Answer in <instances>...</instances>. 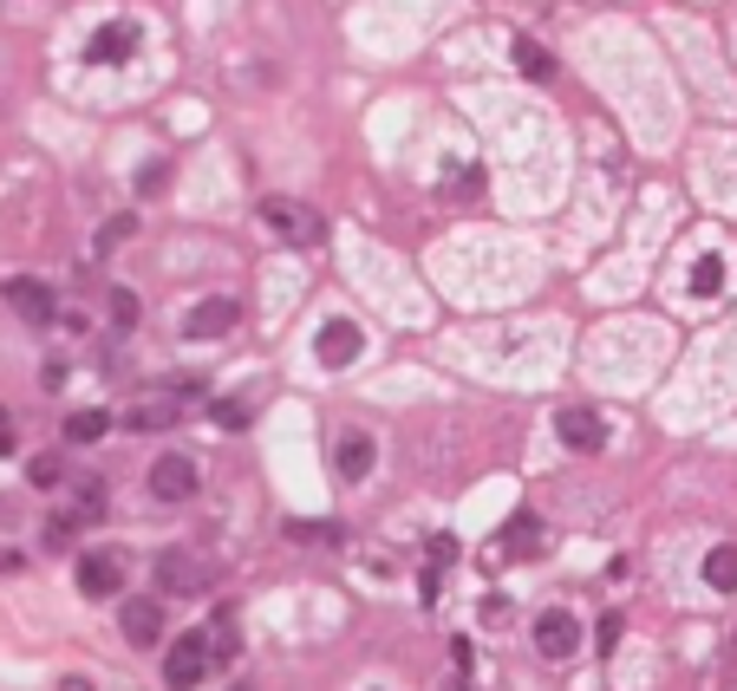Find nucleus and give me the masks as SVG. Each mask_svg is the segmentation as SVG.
I'll list each match as a JSON object with an SVG mask.
<instances>
[{"instance_id": "nucleus-1", "label": "nucleus", "mask_w": 737, "mask_h": 691, "mask_svg": "<svg viewBox=\"0 0 737 691\" xmlns=\"http://www.w3.org/2000/svg\"><path fill=\"white\" fill-rule=\"evenodd\" d=\"M255 222H261L274 242H287V248H314V242L327 235L320 209H307V202H294V196H261V202H255Z\"/></svg>"}, {"instance_id": "nucleus-2", "label": "nucleus", "mask_w": 737, "mask_h": 691, "mask_svg": "<svg viewBox=\"0 0 737 691\" xmlns=\"http://www.w3.org/2000/svg\"><path fill=\"white\" fill-rule=\"evenodd\" d=\"M209 673V633H176L163 653V686L170 691H196Z\"/></svg>"}, {"instance_id": "nucleus-3", "label": "nucleus", "mask_w": 737, "mask_h": 691, "mask_svg": "<svg viewBox=\"0 0 737 691\" xmlns=\"http://www.w3.org/2000/svg\"><path fill=\"white\" fill-rule=\"evenodd\" d=\"M0 294H7V307H13L26 326H52V320H59V300H52V287H46L39 274H7Z\"/></svg>"}, {"instance_id": "nucleus-4", "label": "nucleus", "mask_w": 737, "mask_h": 691, "mask_svg": "<svg viewBox=\"0 0 737 691\" xmlns=\"http://www.w3.org/2000/svg\"><path fill=\"white\" fill-rule=\"evenodd\" d=\"M78 594H85V601L124 594V555H118V548H85V555H78Z\"/></svg>"}, {"instance_id": "nucleus-5", "label": "nucleus", "mask_w": 737, "mask_h": 691, "mask_svg": "<svg viewBox=\"0 0 737 691\" xmlns=\"http://www.w3.org/2000/svg\"><path fill=\"white\" fill-rule=\"evenodd\" d=\"M536 653L542 659H581V620L568 614V607H549V614H536Z\"/></svg>"}, {"instance_id": "nucleus-6", "label": "nucleus", "mask_w": 737, "mask_h": 691, "mask_svg": "<svg viewBox=\"0 0 737 691\" xmlns=\"http://www.w3.org/2000/svg\"><path fill=\"white\" fill-rule=\"evenodd\" d=\"M235 320H242V300H235V294H209V300H196V307L183 313V333H189V340H222Z\"/></svg>"}, {"instance_id": "nucleus-7", "label": "nucleus", "mask_w": 737, "mask_h": 691, "mask_svg": "<svg viewBox=\"0 0 737 691\" xmlns=\"http://www.w3.org/2000/svg\"><path fill=\"white\" fill-rule=\"evenodd\" d=\"M150 496H157V503H189V496H196V464H189L183 451H163V457L150 464Z\"/></svg>"}, {"instance_id": "nucleus-8", "label": "nucleus", "mask_w": 737, "mask_h": 691, "mask_svg": "<svg viewBox=\"0 0 737 691\" xmlns=\"http://www.w3.org/2000/svg\"><path fill=\"white\" fill-rule=\"evenodd\" d=\"M118 627H124V640H131L137 653H150V646H163V601H150V594H137V601H124V607H118Z\"/></svg>"}, {"instance_id": "nucleus-9", "label": "nucleus", "mask_w": 737, "mask_h": 691, "mask_svg": "<svg viewBox=\"0 0 737 691\" xmlns=\"http://www.w3.org/2000/svg\"><path fill=\"white\" fill-rule=\"evenodd\" d=\"M359 346H366V333H359L353 320H327V326L314 333V359H320L327 372H340V366H353V359H359Z\"/></svg>"}, {"instance_id": "nucleus-10", "label": "nucleus", "mask_w": 737, "mask_h": 691, "mask_svg": "<svg viewBox=\"0 0 737 691\" xmlns=\"http://www.w3.org/2000/svg\"><path fill=\"white\" fill-rule=\"evenodd\" d=\"M157 588L163 594H202L209 588V568L189 548H170V555H157Z\"/></svg>"}, {"instance_id": "nucleus-11", "label": "nucleus", "mask_w": 737, "mask_h": 691, "mask_svg": "<svg viewBox=\"0 0 737 691\" xmlns=\"http://www.w3.org/2000/svg\"><path fill=\"white\" fill-rule=\"evenodd\" d=\"M137 52V20H105L91 39H85V59L91 65H118V59H131Z\"/></svg>"}, {"instance_id": "nucleus-12", "label": "nucleus", "mask_w": 737, "mask_h": 691, "mask_svg": "<svg viewBox=\"0 0 737 691\" xmlns=\"http://www.w3.org/2000/svg\"><path fill=\"white\" fill-rule=\"evenodd\" d=\"M555 431H562V444H568V451H601V444H607V424H601L594 411H581V405H575V411H562V418H555Z\"/></svg>"}, {"instance_id": "nucleus-13", "label": "nucleus", "mask_w": 737, "mask_h": 691, "mask_svg": "<svg viewBox=\"0 0 737 691\" xmlns=\"http://www.w3.org/2000/svg\"><path fill=\"white\" fill-rule=\"evenodd\" d=\"M372 457H379V444H372L366 431H346V437H340V457H333V470H340L346 483H359V477L372 470Z\"/></svg>"}, {"instance_id": "nucleus-14", "label": "nucleus", "mask_w": 737, "mask_h": 691, "mask_svg": "<svg viewBox=\"0 0 737 691\" xmlns=\"http://www.w3.org/2000/svg\"><path fill=\"white\" fill-rule=\"evenodd\" d=\"M124 424H131V431H170V424H176V405H170L163 392H144V398L131 405Z\"/></svg>"}, {"instance_id": "nucleus-15", "label": "nucleus", "mask_w": 737, "mask_h": 691, "mask_svg": "<svg viewBox=\"0 0 737 691\" xmlns=\"http://www.w3.org/2000/svg\"><path fill=\"white\" fill-rule=\"evenodd\" d=\"M509 59H516V65H523L536 85H549V78H555V59H549V46H536L529 33H516V39H509Z\"/></svg>"}, {"instance_id": "nucleus-16", "label": "nucleus", "mask_w": 737, "mask_h": 691, "mask_svg": "<svg viewBox=\"0 0 737 691\" xmlns=\"http://www.w3.org/2000/svg\"><path fill=\"white\" fill-rule=\"evenodd\" d=\"M105 326H111L118 340L137 326V294H131V287H111V300H105Z\"/></svg>"}, {"instance_id": "nucleus-17", "label": "nucleus", "mask_w": 737, "mask_h": 691, "mask_svg": "<svg viewBox=\"0 0 737 691\" xmlns=\"http://www.w3.org/2000/svg\"><path fill=\"white\" fill-rule=\"evenodd\" d=\"M111 431V411H72L65 418V444H98Z\"/></svg>"}, {"instance_id": "nucleus-18", "label": "nucleus", "mask_w": 737, "mask_h": 691, "mask_svg": "<svg viewBox=\"0 0 737 691\" xmlns=\"http://www.w3.org/2000/svg\"><path fill=\"white\" fill-rule=\"evenodd\" d=\"M705 581H712L718 594H737V548H732V542L705 555Z\"/></svg>"}, {"instance_id": "nucleus-19", "label": "nucleus", "mask_w": 737, "mask_h": 691, "mask_svg": "<svg viewBox=\"0 0 737 691\" xmlns=\"http://www.w3.org/2000/svg\"><path fill=\"white\" fill-rule=\"evenodd\" d=\"M718 287H725V261H718V255H699V268H692V294L712 300Z\"/></svg>"}, {"instance_id": "nucleus-20", "label": "nucleus", "mask_w": 737, "mask_h": 691, "mask_svg": "<svg viewBox=\"0 0 737 691\" xmlns=\"http://www.w3.org/2000/svg\"><path fill=\"white\" fill-rule=\"evenodd\" d=\"M131 229H137V215H111V222H98V235H91V242H98V255L124 248V242H131Z\"/></svg>"}, {"instance_id": "nucleus-21", "label": "nucleus", "mask_w": 737, "mask_h": 691, "mask_svg": "<svg viewBox=\"0 0 737 691\" xmlns=\"http://www.w3.org/2000/svg\"><path fill=\"white\" fill-rule=\"evenodd\" d=\"M163 183H170V163H157V157H150V163L137 170V196H163Z\"/></svg>"}, {"instance_id": "nucleus-22", "label": "nucleus", "mask_w": 737, "mask_h": 691, "mask_svg": "<svg viewBox=\"0 0 737 691\" xmlns=\"http://www.w3.org/2000/svg\"><path fill=\"white\" fill-rule=\"evenodd\" d=\"M248 418H255V405H248V398H229V405L216 411V424H222V431H242Z\"/></svg>"}, {"instance_id": "nucleus-23", "label": "nucleus", "mask_w": 737, "mask_h": 691, "mask_svg": "<svg viewBox=\"0 0 737 691\" xmlns=\"http://www.w3.org/2000/svg\"><path fill=\"white\" fill-rule=\"evenodd\" d=\"M26 477H33L39 490H52V483H59V457H33V464H26Z\"/></svg>"}, {"instance_id": "nucleus-24", "label": "nucleus", "mask_w": 737, "mask_h": 691, "mask_svg": "<svg viewBox=\"0 0 737 691\" xmlns=\"http://www.w3.org/2000/svg\"><path fill=\"white\" fill-rule=\"evenodd\" d=\"M451 183H457L451 196H477L483 189V170H451Z\"/></svg>"}, {"instance_id": "nucleus-25", "label": "nucleus", "mask_w": 737, "mask_h": 691, "mask_svg": "<svg viewBox=\"0 0 737 691\" xmlns=\"http://www.w3.org/2000/svg\"><path fill=\"white\" fill-rule=\"evenodd\" d=\"M614 646H621V614L601 620V653H614Z\"/></svg>"}, {"instance_id": "nucleus-26", "label": "nucleus", "mask_w": 737, "mask_h": 691, "mask_svg": "<svg viewBox=\"0 0 737 691\" xmlns=\"http://www.w3.org/2000/svg\"><path fill=\"white\" fill-rule=\"evenodd\" d=\"M13 451V418H7V405H0V457Z\"/></svg>"}, {"instance_id": "nucleus-27", "label": "nucleus", "mask_w": 737, "mask_h": 691, "mask_svg": "<svg viewBox=\"0 0 737 691\" xmlns=\"http://www.w3.org/2000/svg\"><path fill=\"white\" fill-rule=\"evenodd\" d=\"M59 691H91V686H85V679H72V673H65V679H59Z\"/></svg>"}, {"instance_id": "nucleus-28", "label": "nucleus", "mask_w": 737, "mask_h": 691, "mask_svg": "<svg viewBox=\"0 0 737 691\" xmlns=\"http://www.w3.org/2000/svg\"><path fill=\"white\" fill-rule=\"evenodd\" d=\"M235 691H248V686H235Z\"/></svg>"}, {"instance_id": "nucleus-29", "label": "nucleus", "mask_w": 737, "mask_h": 691, "mask_svg": "<svg viewBox=\"0 0 737 691\" xmlns=\"http://www.w3.org/2000/svg\"><path fill=\"white\" fill-rule=\"evenodd\" d=\"M457 691H464V686H457Z\"/></svg>"}]
</instances>
